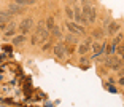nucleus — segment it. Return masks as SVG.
Returning <instances> with one entry per match:
<instances>
[{"instance_id": "20e7f679", "label": "nucleus", "mask_w": 124, "mask_h": 107, "mask_svg": "<svg viewBox=\"0 0 124 107\" xmlns=\"http://www.w3.org/2000/svg\"><path fill=\"white\" fill-rule=\"evenodd\" d=\"M73 18H75V21L77 22H80V24H88V19L83 16V13H81V10L78 7H75V10H73Z\"/></svg>"}, {"instance_id": "6ab92c4d", "label": "nucleus", "mask_w": 124, "mask_h": 107, "mask_svg": "<svg viewBox=\"0 0 124 107\" xmlns=\"http://www.w3.org/2000/svg\"><path fill=\"white\" fill-rule=\"evenodd\" d=\"M65 11H67V16H69V18H73V10H72V8H70V7L67 8Z\"/></svg>"}, {"instance_id": "6e6552de", "label": "nucleus", "mask_w": 124, "mask_h": 107, "mask_svg": "<svg viewBox=\"0 0 124 107\" xmlns=\"http://www.w3.org/2000/svg\"><path fill=\"white\" fill-rule=\"evenodd\" d=\"M16 27H18V26H16V24H15V22H13V21H11V22H10V26H8V29L5 30V35H7V37H11V35L15 34Z\"/></svg>"}, {"instance_id": "f8f14e48", "label": "nucleus", "mask_w": 124, "mask_h": 107, "mask_svg": "<svg viewBox=\"0 0 124 107\" xmlns=\"http://www.w3.org/2000/svg\"><path fill=\"white\" fill-rule=\"evenodd\" d=\"M24 40H26V37H24V34H22V35H18V37L13 38V43H15V45H21Z\"/></svg>"}, {"instance_id": "aec40b11", "label": "nucleus", "mask_w": 124, "mask_h": 107, "mask_svg": "<svg viewBox=\"0 0 124 107\" xmlns=\"http://www.w3.org/2000/svg\"><path fill=\"white\" fill-rule=\"evenodd\" d=\"M16 3H19V5H24V7H26V5H27V0H16Z\"/></svg>"}, {"instance_id": "2eb2a0df", "label": "nucleus", "mask_w": 124, "mask_h": 107, "mask_svg": "<svg viewBox=\"0 0 124 107\" xmlns=\"http://www.w3.org/2000/svg\"><path fill=\"white\" fill-rule=\"evenodd\" d=\"M88 48H89V40H88V43H86V45H81L78 51H80V54H83V56H84L86 53H88Z\"/></svg>"}, {"instance_id": "423d86ee", "label": "nucleus", "mask_w": 124, "mask_h": 107, "mask_svg": "<svg viewBox=\"0 0 124 107\" xmlns=\"http://www.w3.org/2000/svg\"><path fill=\"white\" fill-rule=\"evenodd\" d=\"M8 11H10L11 15H18L21 11H24V5H19V3H11L8 7Z\"/></svg>"}, {"instance_id": "ddd939ff", "label": "nucleus", "mask_w": 124, "mask_h": 107, "mask_svg": "<svg viewBox=\"0 0 124 107\" xmlns=\"http://www.w3.org/2000/svg\"><path fill=\"white\" fill-rule=\"evenodd\" d=\"M54 26H56V24H54V19H53V18H48V19H46V29L51 32V29H53Z\"/></svg>"}, {"instance_id": "412c9836", "label": "nucleus", "mask_w": 124, "mask_h": 107, "mask_svg": "<svg viewBox=\"0 0 124 107\" xmlns=\"http://www.w3.org/2000/svg\"><path fill=\"white\" fill-rule=\"evenodd\" d=\"M119 54L124 56V46H119Z\"/></svg>"}, {"instance_id": "7ed1b4c3", "label": "nucleus", "mask_w": 124, "mask_h": 107, "mask_svg": "<svg viewBox=\"0 0 124 107\" xmlns=\"http://www.w3.org/2000/svg\"><path fill=\"white\" fill-rule=\"evenodd\" d=\"M105 66H107V67H113L115 70H118V69L121 67V61H119L118 58H115L113 54H110L108 58L105 59Z\"/></svg>"}, {"instance_id": "a211bd4d", "label": "nucleus", "mask_w": 124, "mask_h": 107, "mask_svg": "<svg viewBox=\"0 0 124 107\" xmlns=\"http://www.w3.org/2000/svg\"><path fill=\"white\" fill-rule=\"evenodd\" d=\"M107 89H108V91H111V93H116V88H113V85H111V83H108V85H107Z\"/></svg>"}, {"instance_id": "9b49d317", "label": "nucleus", "mask_w": 124, "mask_h": 107, "mask_svg": "<svg viewBox=\"0 0 124 107\" xmlns=\"http://www.w3.org/2000/svg\"><path fill=\"white\" fill-rule=\"evenodd\" d=\"M51 34L54 35V37H57V38H61V37H62V32H61V29H59L57 26H54V27L51 29Z\"/></svg>"}, {"instance_id": "dca6fc26", "label": "nucleus", "mask_w": 124, "mask_h": 107, "mask_svg": "<svg viewBox=\"0 0 124 107\" xmlns=\"http://www.w3.org/2000/svg\"><path fill=\"white\" fill-rule=\"evenodd\" d=\"M115 51H116V45H115V43L108 45V50H107V53H108V54H113Z\"/></svg>"}, {"instance_id": "39448f33", "label": "nucleus", "mask_w": 124, "mask_h": 107, "mask_svg": "<svg viewBox=\"0 0 124 107\" xmlns=\"http://www.w3.org/2000/svg\"><path fill=\"white\" fill-rule=\"evenodd\" d=\"M67 27H69V29L72 30V34H75V35H84L83 27L77 26V24H73V22H67Z\"/></svg>"}, {"instance_id": "5701e85b", "label": "nucleus", "mask_w": 124, "mask_h": 107, "mask_svg": "<svg viewBox=\"0 0 124 107\" xmlns=\"http://www.w3.org/2000/svg\"><path fill=\"white\" fill-rule=\"evenodd\" d=\"M119 83H121V85H124V77H121V78H119Z\"/></svg>"}, {"instance_id": "0eeeda50", "label": "nucleus", "mask_w": 124, "mask_h": 107, "mask_svg": "<svg viewBox=\"0 0 124 107\" xmlns=\"http://www.w3.org/2000/svg\"><path fill=\"white\" fill-rule=\"evenodd\" d=\"M54 54L57 56L59 59H62L64 56H65V46H64V45H61V43L56 45V46H54Z\"/></svg>"}, {"instance_id": "9d476101", "label": "nucleus", "mask_w": 124, "mask_h": 107, "mask_svg": "<svg viewBox=\"0 0 124 107\" xmlns=\"http://www.w3.org/2000/svg\"><path fill=\"white\" fill-rule=\"evenodd\" d=\"M118 30H119V24H116V22H111L108 26V32L110 34H116Z\"/></svg>"}, {"instance_id": "f3484780", "label": "nucleus", "mask_w": 124, "mask_h": 107, "mask_svg": "<svg viewBox=\"0 0 124 107\" xmlns=\"http://www.w3.org/2000/svg\"><path fill=\"white\" fill-rule=\"evenodd\" d=\"M100 37H103V32L102 30H95L94 32V38H100Z\"/></svg>"}, {"instance_id": "4468645a", "label": "nucleus", "mask_w": 124, "mask_h": 107, "mask_svg": "<svg viewBox=\"0 0 124 107\" xmlns=\"http://www.w3.org/2000/svg\"><path fill=\"white\" fill-rule=\"evenodd\" d=\"M69 43H78V37L77 35H73V34H70V35H67V38H65Z\"/></svg>"}, {"instance_id": "1a4fd4ad", "label": "nucleus", "mask_w": 124, "mask_h": 107, "mask_svg": "<svg viewBox=\"0 0 124 107\" xmlns=\"http://www.w3.org/2000/svg\"><path fill=\"white\" fill-rule=\"evenodd\" d=\"M95 18H97L95 8H94V7H91V8H89V15H88V21H89V22H95Z\"/></svg>"}, {"instance_id": "f257e3e1", "label": "nucleus", "mask_w": 124, "mask_h": 107, "mask_svg": "<svg viewBox=\"0 0 124 107\" xmlns=\"http://www.w3.org/2000/svg\"><path fill=\"white\" fill-rule=\"evenodd\" d=\"M35 35H38L40 40H48V37H49V30L45 29V22H38V24H37Z\"/></svg>"}, {"instance_id": "4be33fe9", "label": "nucleus", "mask_w": 124, "mask_h": 107, "mask_svg": "<svg viewBox=\"0 0 124 107\" xmlns=\"http://www.w3.org/2000/svg\"><path fill=\"white\" fill-rule=\"evenodd\" d=\"M37 0H27V5H32V3H35Z\"/></svg>"}, {"instance_id": "f03ea898", "label": "nucleus", "mask_w": 124, "mask_h": 107, "mask_svg": "<svg viewBox=\"0 0 124 107\" xmlns=\"http://www.w3.org/2000/svg\"><path fill=\"white\" fill-rule=\"evenodd\" d=\"M33 27V19L32 18H26V19H22L21 24H19V30H21L24 35H26L27 32H29L30 29Z\"/></svg>"}]
</instances>
